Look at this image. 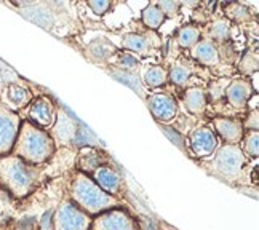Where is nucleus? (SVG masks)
I'll list each match as a JSON object with an SVG mask.
<instances>
[{"label":"nucleus","instance_id":"f257e3e1","mask_svg":"<svg viewBox=\"0 0 259 230\" xmlns=\"http://www.w3.org/2000/svg\"><path fill=\"white\" fill-rule=\"evenodd\" d=\"M44 165L35 166L23 162L15 155L0 158V187L13 200L27 198L42 181Z\"/></svg>","mask_w":259,"mask_h":230},{"label":"nucleus","instance_id":"f03ea898","mask_svg":"<svg viewBox=\"0 0 259 230\" xmlns=\"http://www.w3.org/2000/svg\"><path fill=\"white\" fill-rule=\"evenodd\" d=\"M67 197L72 200V203L78 209H82L83 213L92 217L107 211V209L123 206L120 198L106 194L92 177L78 171V169H74L71 174Z\"/></svg>","mask_w":259,"mask_h":230},{"label":"nucleus","instance_id":"7ed1b4c3","mask_svg":"<svg viewBox=\"0 0 259 230\" xmlns=\"http://www.w3.org/2000/svg\"><path fill=\"white\" fill-rule=\"evenodd\" d=\"M56 146L45 129L35 126L29 120H21L12 155L29 165L42 166L55 157Z\"/></svg>","mask_w":259,"mask_h":230},{"label":"nucleus","instance_id":"20e7f679","mask_svg":"<svg viewBox=\"0 0 259 230\" xmlns=\"http://www.w3.org/2000/svg\"><path fill=\"white\" fill-rule=\"evenodd\" d=\"M48 134L52 136L55 146L59 147H101L98 137L63 106L56 107L55 123L48 129Z\"/></svg>","mask_w":259,"mask_h":230},{"label":"nucleus","instance_id":"39448f33","mask_svg":"<svg viewBox=\"0 0 259 230\" xmlns=\"http://www.w3.org/2000/svg\"><path fill=\"white\" fill-rule=\"evenodd\" d=\"M248 158L243 155L238 144H224L216 149L213 154V160L202 163L205 169H210V173L223 181H242L245 176V168Z\"/></svg>","mask_w":259,"mask_h":230},{"label":"nucleus","instance_id":"423d86ee","mask_svg":"<svg viewBox=\"0 0 259 230\" xmlns=\"http://www.w3.org/2000/svg\"><path fill=\"white\" fill-rule=\"evenodd\" d=\"M92 219V216L78 209L66 194V197L55 208L53 230H90Z\"/></svg>","mask_w":259,"mask_h":230},{"label":"nucleus","instance_id":"0eeeda50","mask_svg":"<svg viewBox=\"0 0 259 230\" xmlns=\"http://www.w3.org/2000/svg\"><path fill=\"white\" fill-rule=\"evenodd\" d=\"M90 230H139V225L126 208H112L95 216Z\"/></svg>","mask_w":259,"mask_h":230},{"label":"nucleus","instance_id":"6e6552de","mask_svg":"<svg viewBox=\"0 0 259 230\" xmlns=\"http://www.w3.org/2000/svg\"><path fill=\"white\" fill-rule=\"evenodd\" d=\"M21 125V115L0 104V158L12 154Z\"/></svg>","mask_w":259,"mask_h":230},{"label":"nucleus","instance_id":"1a4fd4ad","mask_svg":"<svg viewBox=\"0 0 259 230\" xmlns=\"http://www.w3.org/2000/svg\"><path fill=\"white\" fill-rule=\"evenodd\" d=\"M218 147V136L211 128L198 126L189 134V149H191V154L197 158H208L216 152Z\"/></svg>","mask_w":259,"mask_h":230},{"label":"nucleus","instance_id":"9d476101","mask_svg":"<svg viewBox=\"0 0 259 230\" xmlns=\"http://www.w3.org/2000/svg\"><path fill=\"white\" fill-rule=\"evenodd\" d=\"M55 115H56V107L52 101V98L47 95H40L34 98L27 109V120L35 126L42 128L47 131L55 123Z\"/></svg>","mask_w":259,"mask_h":230},{"label":"nucleus","instance_id":"9b49d317","mask_svg":"<svg viewBox=\"0 0 259 230\" xmlns=\"http://www.w3.org/2000/svg\"><path fill=\"white\" fill-rule=\"evenodd\" d=\"M146 103L149 111H151V114L157 120V123L168 125L178 115L176 99L168 93H154L146 99Z\"/></svg>","mask_w":259,"mask_h":230},{"label":"nucleus","instance_id":"f8f14e48","mask_svg":"<svg viewBox=\"0 0 259 230\" xmlns=\"http://www.w3.org/2000/svg\"><path fill=\"white\" fill-rule=\"evenodd\" d=\"M162 45V40L157 34L146 32V34H136L128 32L122 37V48L130 53H138L143 56L154 55V52Z\"/></svg>","mask_w":259,"mask_h":230},{"label":"nucleus","instance_id":"ddd939ff","mask_svg":"<svg viewBox=\"0 0 259 230\" xmlns=\"http://www.w3.org/2000/svg\"><path fill=\"white\" fill-rule=\"evenodd\" d=\"M90 177H92L106 194L112 195L115 198H118V195H120L122 191H123L122 174L115 166H112V163L99 166L96 171L92 173V176H90Z\"/></svg>","mask_w":259,"mask_h":230},{"label":"nucleus","instance_id":"4468645a","mask_svg":"<svg viewBox=\"0 0 259 230\" xmlns=\"http://www.w3.org/2000/svg\"><path fill=\"white\" fill-rule=\"evenodd\" d=\"M32 99H34V95L31 91V88H29L27 82L12 83L4 89L2 95H0V104L8 107L10 111L18 112L31 104Z\"/></svg>","mask_w":259,"mask_h":230},{"label":"nucleus","instance_id":"2eb2a0df","mask_svg":"<svg viewBox=\"0 0 259 230\" xmlns=\"http://www.w3.org/2000/svg\"><path fill=\"white\" fill-rule=\"evenodd\" d=\"M112 163L109 157L101 147H82L77 152V169L87 176H92L93 171L99 166Z\"/></svg>","mask_w":259,"mask_h":230},{"label":"nucleus","instance_id":"dca6fc26","mask_svg":"<svg viewBox=\"0 0 259 230\" xmlns=\"http://www.w3.org/2000/svg\"><path fill=\"white\" fill-rule=\"evenodd\" d=\"M253 91L254 89L251 82H248L246 78H232L224 91V98L231 107L237 109V111H243L248 106V99L251 98Z\"/></svg>","mask_w":259,"mask_h":230},{"label":"nucleus","instance_id":"f3484780","mask_svg":"<svg viewBox=\"0 0 259 230\" xmlns=\"http://www.w3.org/2000/svg\"><path fill=\"white\" fill-rule=\"evenodd\" d=\"M214 131L219 134L226 144H238L245 134L243 123L240 118L231 117H214L213 118Z\"/></svg>","mask_w":259,"mask_h":230},{"label":"nucleus","instance_id":"a211bd4d","mask_svg":"<svg viewBox=\"0 0 259 230\" xmlns=\"http://www.w3.org/2000/svg\"><path fill=\"white\" fill-rule=\"evenodd\" d=\"M192 58L205 67H214L219 64L221 58H219V50L211 42V40L203 38L192 48Z\"/></svg>","mask_w":259,"mask_h":230},{"label":"nucleus","instance_id":"6ab92c4d","mask_svg":"<svg viewBox=\"0 0 259 230\" xmlns=\"http://www.w3.org/2000/svg\"><path fill=\"white\" fill-rule=\"evenodd\" d=\"M184 107L189 114H192L195 117H200L205 114L206 106H208V99L205 89L200 86H191L184 91Z\"/></svg>","mask_w":259,"mask_h":230},{"label":"nucleus","instance_id":"aec40b11","mask_svg":"<svg viewBox=\"0 0 259 230\" xmlns=\"http://www.w3.org/2000/svg\"><path fill=\"white\" fill-rule=\"evenodd\" d=\"M194 74V66L192 63L186 61V59H179L176 61L171 67H170V72H168V78L170 82L176 86H186L187 82L191 80Z\"/></svg>","mask_w":259,"mask_h":230},{"label":"nucleus","instance_id":"412c9836","mask_svg":"<svg viewBox=\"0 0 259 230\" xmlns=\"http://www.w3.org/2000/svg\"><path fill=\"white\" fill-rule=\"evenodd\" d=\"M202 32L200 29L194 24H186L178 29L176 32V43L181 48H194L198 42H200Z\"/></svg>","mask_w":259,"mask_h":230},{"label":"nucleus","instance_id":"4be33fe9","mask_svg":"<svg viewBox=\"0 0 259 230\" xmlns=\"http://www.w3.org/2000/svg\"><path fill=\"white\" fill-rule=\"evenodd\" d=\"M165 19H166L165 15L162 13V10L157 7V4L147 5L141 13V21L144 23L147 29H151L152 32L157 31V29L165 23Z\"/></svg>","mask_w":259,"mask_h":230},{"label":"nucleus","instance_id":"5701e85b","mask_svg":"<svg viewBox=\"0 0 259 230\" xmlns=\"http://www.w3.org/2000/svg\"><path fill=\"white\" fill-rule=\"evenodd\" d=\"M208 40H214V42H219V43H224L227 42L229 38H231V23L227 21V19H216L210 24L208 27Z\"/></svg>","mask_w":259,"mask_h":230},{"label":"nucleus","instance_id":"b1692460","mask_svg":"<svg viewBox=\"0 0 259 230\" xmlns=\"http://www.w3.org/2000/svg\"><path fill=\"white\" fill-rule=\"evenodd\" d=\"M168 80V71L163 66H152L149 67L144 74V83L149 88H158L166 83Z\"/></svg>","mask_w":259,"mask_h":230},{"label":"nucleus","instance_id":"393cba45","mask_svg":"<svg viewBox=\"0 0 259 230\" xmlns=\"http://www.w3.org/2000/svg\"><path fill=\"white\" fill-rule=\"evenodd\" d=\"M224 12L227 13V16L234 19L237 23H245V21H251V10L242 5V4H226L224 5Z\"/></svg>","mask_w":259,"mask_h":230},{"label":"nucleus","instance_id":"a878e982","mask_svg":"<svg viewBox=\"0 0 259 230\" xmlns=\"http://www.w3.org/2000/svg\"><path fill=\"white\" fill-rule=\"evenodd\" d=\"M242 152L246 158H257L259 155V131H246L242 137Z\"/></svg>","mask_w":259,"mask_h":230},{"label":"nucleus","instance_id":"bb28decb","mask_svg":"<svg viewBox=\"0 0 259 230\" xmlns=\"http://www.w3.org/2000/svg\"><path fill=\"white\" fill-rule=\"evenodd\" d=\"M26 80H23L16 74V71H13L8 64H5L2 59H0V95H2L4 89L12 85V83H23Z\"/></svg>","mask_w":259,"mask_h":230},{"label":"nucleus","instance_id":"cd10ccee","mask_svg":"<svg viewBox=\"0 0 259 230\" xmlns=\"http://www.w3.org/2000/svg\"><path fill=\"white\" fill-rule=\"evenodd\" d=\"M117 53V61H115V66L123 69V71L130 72V71H136L139 67V61L138 58L133 56L130 52H115Z\"/></svg>","mask_w":259,"mask_h":230},{"label":"nucleus","instance_id":"c85d7f7f","mask_svg":"<svg viewBox=\"0 0 259 230\" xmlns=\"http://www.w3.org/2000/svg\"><path fill=\"white\" fill-rule=\"evenodd\" d=\"M257 66H259V61H257V53H253L248 52L240 61V67H238V71H240L243 75H251V74H256L257 72Z\"/></svg>","mask_w":259,"mask_h":230},{"label":"nucleus","instance_id":"c756f323","mask_svg":"<svg viewBox=\"0 0 259 230\" xmlns=\"http://www.w3.org/2000/svg\"><path fill=\"white\" fill-rule=\"evenodd\" d=\"M232 78H218V80H213V82L210 83V86H208V93H210V98L211 101H218V99L224 98V91L227 85L231 83Z\"/></svg>","mask_w":259,"mask_h":230},{"label":"nucleus","instance_id":"7c9ffc66","mask_svg":"<svg viewBox=\"0 0 259 230\" xmlns=\"http://www.w3.org/2000/svg\"><path fill=\"white\" fill-rule=\"evenodd\" d=\"M158 126H160L162 131H163L168 137H170V141H171L178 149H181L183 152H187L184 137H183V134L179 133L176 128H173V126H170V125H165V123H158Z\"/></svg>","mask_w":259,"mask_h":230},{"label":"nucleus","instance_id":"2f4dec72","mask_svg":"<svg viewBox=\"0 0 259 230\" xmlns=\"http://www.w3.org/2000/svg\"><path fill=\"white\" fill-rule=\"evenodd\" d=\"M87 5L98 16H104L112 8V4L109 0H90V2H87Z\"/></svg>","mask_w":259,"mask_h":230},{"label":"nucleus","instance_id":"473e14b6","mask_svg":"<svg viewBox=\"0 0 259 230\" xmlns=\"http://www.w3.org/2000/svg\"><path fill=\"white\" fill-rule=\"evenodd\" d=\"M157 7L162 10V13L165 15V18H173L179 13V8H181V4L179 2H155Z\"/></svg>","mask_w":259,"mask_h":230},{"label":"nucleus","instance_id":"72a5a7b5","mask_svg":"<svg viewBox=\"0 0 259 230\" xmlns=\"http://www.w3.org/2000/svg\"><path fill=\"white\" fill-rule=\"evenodd\" d=\"M259 112H257V109H253V112H250V115H248V118L245 120L243 123V129H246V131H257V128H259V118H257Z\"/></svg>","mask_w":259,"mask_h":230},{"label":"nucleus","instance_id":"f704fd0d","mask_svg":"<svg viewBox=\"0 0 259 230\" xmlns=\"http://www.w3.org/2000/svg\"><path fill=\"white\" fill-rule=\"evenodd\" d=\"M4 195H5V191H4V189H2V187H0V200H2V198H4Z\"/></svg>","mask_w":259,"mask_h":230}]
</instances>
